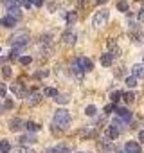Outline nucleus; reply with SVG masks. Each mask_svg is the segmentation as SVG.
I'll use <instances>...</instances> for the list:
<instances>
[{"label": "nucleus", "instance_id": "1", "mask_svg": "<svg viewBox=\"0 0 144 153\" xmlns=\"http://www.w3.org/2000/svg\"><path fill=\"white\" fill-rule=\"evenodd\" d=\"M54 124L61 126V128H67L70 124V114L65 110V108H59L56 114H54Z\"/></svg>", "mask_w": 144, "mask_h": 153}, {"label": "nucleus", "instance_id": "2", "mask_svg": "<svg viewBox=\"0 0 144 153\" xmlns=\"http://www.w3.org/2000/svg\"><path fill=\"white\" fill-rule=\"evenodd\" d=\"M11 43H13V49H20V47L29 43V34L27 33H18L11 38Z\"/></svg>", "mask_w": 144, "mask_h": 153}, {"label": "nucleus", "instance_id": "3", "mask_svg": "<svg viewBox=\"0 0 144 153\" xmlns=\"http://www.w3.org/2000/svg\"><path fill=\"white\" fill-rule=\"evenodd\" d=\"M106 20H108V9H101V11H97V13L94 15V27H101V25H105Z\"/></svg>", "mask_w": 144, "mask_h": 153}, {"label": "nucleus", "instance_id": "4", "mask_svg": "<svg viewBox=\"0 0 144 153\" xmlns=\"http://www.w3.org/2000/svg\"><path fill=\"white\" fill-rule=\"evenodd\" d=\"M61 40H63L67 45H74V43H76V33L72 31V29H68V31H65V33H63Z\"/></svg>", "mask_w": 144, "mask_h": 153}, {"label": "nucleus", "instance_id": "5", "mask_svg": "<svg viewBox=\"0 0 144 153\" xmlns=\"http://www.w3.org/2000/svg\"><path fill=\"white\" fill-rule=\"evenodd\" d=\"M97 149H99V151H114L115 146H114L108 139H105V140H99V142H97Z\"/></svg>", "mask_w": 144, "mask_h": 153}, {"label": "nucleus", "instance_id": "6", "mask_svg": "<svg viewBox=\"0 0 144 153\" xmlns=\"http://www.w3.org/2000/svg\"><path fill=\"white\" fill-rule=\"evenodd\" d=\"M124 153H140V146L133 140H128L124 144Z\"/></svg>", "mask_w": 144, "mask_h": 153}, {"label": "nucleus", "instance_id": "7", "mask_svg": "<svg viewBox=\"0 0 144 153\" xmlns=\"http://www.w3.org/2000/svg\"><path fill=\"white\" fill-rule=\"evenodd\" d=\"M24 126H25V124H24L22 119H11V121H9V130H11V131H20Z\"/></svg>", "mask_w": 144, "mask_h": 153}, {"label": "nucleus", "instance_id": "8", "mask_svg": "<svg viewBox=\"0 0 144 153\" xmlns=\"http://www.w3.org/2000/svg\"><path fill=\"white\" fill-rule=\"evenodd\" d=\"M76 61L79 63V67H81L85 72H90V70H92V61H90V59H87V58H78Z\"/></svg>", "mask_w": 144, "mask_h": 153}, {"label": "nucleus", "instance_id": "9", "mask_svg": "<svg viewBox=\"0 0 144 153\" xmlns=\"http://www.w3.org/2000/svg\"><path fill=\"white\" fill-rule=\"evenodd\" d=\"M131 76H135V78H144V65L137 63L131 67Z\"/></svg>", "mask_w": 144, "mask_h": 153}, {"label": "nucleus", "instance_id": "10", "mask_svg": "<svg viewBox=\"0 0 144 153\" xmlns=\"http://www.w3.org/2000/svg\"><path fill=\"white\" fill-rule=\"evenodd\" d=\"M0 25H4V27H7V29H11V27H15L16 25V20L13 18V16H4L2 20H0Z\"/></svg>", "mask_w": 144, "mask_h": 153}, {"label": "nucleus", "instance_id": "11", "mask_svg": "<svg viewBox=\"0 0 144 153\" xmlns=\"http://www.w3.org/2000/svg\"><path fill=\"white\" fill-rule=\"evenodd\" d=\"M106 137L112 139V140H115V139L119 137V128H117L115 124H114V126H108V128H106Z\"/></svg>", "mask_w": 144, "mask_h": 153}, {"label": "nucleus", "instance_id": "12", "mask_svg": "<svg viewBox=\"0 0 144 153\" xmlns=\"http://www.w3.org/2000/svg\"><path fill=\"white\" fill-rule=\"evenodd\" d=\"M11 90H13V94L15 96H20V97H24L27 92L24 90V87H22V83H13V87H11Z\"/></svg>", "mask_w": 144, "mask_h": 153}, {"label": "nucleus", "instance_id": "13", "mask_svg": "<svg viewBox=\"0 0 144 153\" xmlns=\"http://www.w3.org/2000/svg\"><path fill=\"white\" fill-rule=\"evenodd\" d=\"M117 115H119L121 119H124V121H130V119H131V112H130L128 108H117Z\"/></svg>", "mask_w": 144, "mask_h": 153}, {"label": "nucleus", "instance_id": "14", "mask_svg": "<svg viewBox=\"0 0 144 153\" xmlns=\"http://www.w3.org/2000/svg\"><path fill=\"white\" fill-rule=\"evenodd\" d=\"M25 4V0H6V6L7 9H15V7H20Z\"/></svg>", "mask_w": 144, "mask_h": 153}, {"label": "nucleus", "instance_id": "15", "mask_svg": "<svg viewBox=\"0 0 144 153\" xmlns=\"http://www.w3.org/2000/svg\"><path fill=\"white\" fill-rule=\"evenodd\" d=\"M112 61H114V56H112L110 52L101 56V65H103V67H110V65H112Z\"/></svg>", "mask_w": 144, "mask_h": 153}, {"label": "nucleus", "instance_id": "16", "mask_svg": "<svg viewBox=\"0 0 144 153\" xmlns=\"http://www.w3.org/2000/svg\"><path fill=\"white\" fill-rule=\"evenodd\" d=\"M72 72H74V74L78 76V78H81L85 70H83V68L79 67V63H78V61H74V63H72Z\"/></svg>", "mask_w": 144, "mask_h": 153}, {"label": "nucleus", "instance_id": "17", "mask_svg": "<svg viewBox=\"0 0 144 153\" xmlns=\"http://www.w3.org/2000/svg\"><path fill=\"white\" fill-rule=\"evenodd\" d=\"M27 99H29V105H38V103L42 101V94H36V92H34V94H31Z\"/></svg>", "mask_w": 144, "mask_h": 153}, {"label": "nucleus", "instance_id": "18", "mask_svg": "<svg viewBox=\"0 0 144 153\" xmlns=\"http://www.w3.org/2000/svg\"><path fill=\"white\" fill-rule=\"evenodd\" d=\"M0 151H2V153H9L11 151V144L7 140H0Z\"/></svg>", "mask_w": 144, "mask_h": 153}, {"label": "nucleus", "instance_id": "19", "mask_svg": "<svg viewBox=\"0 0 144 153\" xmlns=\"http://www.w3.org/2000/svg\"><path fill=\"white\" fill-rule=\"evenodd\" d=\"M121 97H122V92H119V90H114V92L110 94V99H112V103H114V105H115Z\"/></svg>", "mask_w": 144, "mask_h": 153}, {"label": "nucleus", "instance_id": "20", "mask_svg": "<svg viewBox=\"0 0 144 153\" xmlns=\"http://www.w3.org/2000/svg\"><path fill=\"white\" fill-rule=\"evenodd\" d=\"M25 128H27L29 131H38V130H40V124H36V123H33V121H27V123H25Z\"/></svg>", "mask_w": 144, "mask_h": 153}, {"label": "nucleus", "instance_id": "21", "mask_svg": "<svg viewBox=\"0 0 144 153\" xmlns=\"http://www.w3.org/2000/svg\"><path fill=\"white\" fill-rule=\"evenodd\" d=\"M43 96L56 97V96H59V94H58V90H56V88H50V87H49V88H43Z\"/></svg>", "mask_w": 144, "mask_h": 153}, {"label": "nucleus", "instance_id": "22", "mask_svg": "<svg viewBox=\"0 0 144 153\" xmlns=\"http://www.w3.org/2000/svg\"><path fill=\"white\" fill-rule=\"evenodd\" d=\"M9 11V16H13L15 20H18L20 18V7H15V9H7Z\"/></svg>", "mask_w": 144, "mask_h": 153}, {"label": "nucleus", "instance_id": "23", "mask_svg": "<svg viewBox=\"0 0 144 153\" xmlns=\"http://www.w3.org/2000/svg\"><path fill=\"white\" fill-rule=\"evenodd\" d=\"M54 153H70V149H68L67 146L59 144V146H56V148H54Z\"/></svg>", "mask_w": 144, "mask_h": 153}, {"label": "nucleus", "instance_id": "24", "mask_svg": "<svg viewBox=\"0 0 144 153\" xmlns=\"http://www.w3.org/2000/svg\"><path fill=\"white\" fill-rule=\"evenodd\" d=\"M126 85H128L130 88H133V87L137 85V78H135V76H130V78H126Z\"/></svg>", "mask_w": 144, "mask_h": 153}, {"label": "nucleus", "instance_id": "25", "mask_svg": "<svg viewBox=\"0 0 144 153\" xmlns=\"http://www.w3.org/2000/svg\"><path fill=\"white\" fill-rule=\"evenodd\" d=\"M122 97H124V101H126V103H133L135 94H133V92H126V94H122Z\"/></svg>", "mask_w": 144, "mask_h": 153}, {"label": "nucleus", "instance_id": "26", "mask_svg": "<svg viewBox=\"0 0 144 153\" xmlns=\"http://www.w3.org/2000/svg\"><path fill=\"white\" fill-rule=\"evenodd\" d=\"M20 142H22V144H31V142H34V137H33V135H24V137L20 139Z\"/></svg>", "mask_w": 144, "mask_h": 153}, {"label": "nucleus", "instance_id": "27", "mask_svg": "<svg viewBox=\"0 0 144 153\" xmlns=\"http://www.w3.org/2000/svg\"><path fill=\"white\" fill-rule=\"evenodd\" d=\"M76 18H78L76 11H72V13H68V15H67V22H68V24H74V22H76Z\"/></svg>", "mask_w": 144, "mask_h": 153}, {"label": "nucleus", "instance_id": "28", "mask_svg": "<svg viewBox=\"0 0 144 153\" xmlns=\"http://www.w3.org/2000/svg\"><path fill=\"white\" fill-rule=\"evenodd\" d=\"M96 112H97V110H96V106H94V105H88V106H87V110H85V114H87V115H90V117H92V115H96Z\"/></svg>", "mask_w": 144, "mask_h": 153}, {"label": "nucleus", "instance_id": "29", "mask_svg": "<svg viewBox=\"0 0 144 153\" xmlns=\"http://www.w3.org/2000/svg\"><path fill=\"white\" fill-rule=\"evenodd\" d=\"M117 7H119V11H128V2H124V0H121V2L117 4Z\"/></svg>", "mask_w": 144, "mask_h": 153}, {"label": "nucleus", "instance_id": "30", "mask_svg": "<svg viewBox=\"0 0 144 153\" xmlns=\"http://www.w3.org/2000/svg\"><path fill=\"white\" fill-rule=\"evenodd\" d=\"M114 110L117 112V106H115L114 103H112V105H106V106H105V114H112Z\"/></svg>", "mask_w": 144, "mask_h": 153}, {"label": "nucleus", "instance_id": "31", "mask_svg": "<svg viewBox=\"0 0 144 153\" xmlns=\"http://www.w3.org/2000/svg\"><path fill=\"white\" fill-rule=\"evenodd\" d=\"M54 99H56V103H63V105L68 103V97H67V96H56Z\"/></svg>", "mask_w": 144, "mask_h": 153}, {"label": "nucleus", "instance_id": "32", "mask_svg": "<svg viewBox=\"0 0 144 153\" xmlns=\"http://www.w3.org/2000/svg\"><path fill=\"white\" fill-rule=\"evenodd\" d=\"M18 58H20V56H18V49H13V51H11V54H9V59H13V61H15V59H18Z\"/></svg>", "mask_w": 144, "mask_h": 153}, {"label": "nucleus", "instance_id": "33", "mask_svg": "<svg viewBox=\"0 0 144 153\" xmlns=\"http://www.w3.org/2000/svg\"><path fill=\"white\" fill-rule=\"evenodd\" d=\"M31 61H33L31 56H22V58H20V63H22V65H29Z\"/></svg>", "mask_w": 144, "mask_h": 153}, {"label": "nucleus", "instance_id": "34", "mask_svg": "<svg viewBox=\"0 0 144 153\" xmlns=\"http://www.w3.org/2000/svg\"><path fill=\"white\" fill-rule=\"evenodd\" d=\"M2 68H4V70H2L4 76H6V78H9V76H11V68H9V67H2Z\"/></svg>", "mask_w": 144, "mask_h": 153}, {"label": "nucleus", "instance_id": "35", "mask_svg": "<svg viewBox=\"0 0 144 153\" xmlns=\"http://www.w3.org/2000/svg\"><path fill=\"white\" fill-rule=\"evenodd\" d=\"M6 92H7V88H6L2 83H0V97H4V96H6Z\"/></svg>", "mask_w": 144, "mask_h": 153}, {"label": "nucleus", "instance_id": "36", "mask_svg": "<svg viewBox=\"0 0 144 153\" xmlns=\"http://www.w3.org/2000/svg\"><path fill=\"white\" fill-rule=\"evenodd\" d=\"M119 52H121V51H119V47H114V49H112V52H110V54H112V56H114V58H117V56H119Z\"/></svg>", "mask_w": 144, "mask_h": 153}, {"label": "nucleus", "instance_id": "37", "mask_svg": "<svg viewBox=\"0 0 144 153\" xmlns=\"http://www.w3.org/2000/svg\"><path fill=\"white\" fill-rule=\"evenodd\" d=\"M31 4H33V6H36V7H40V6L43 4V0H31Z\"/></svg>", "mask_w": 144, "mask_h": 153}, {"label": "nucleus", "instance_id": "38", "mask_svg": "<svg viewBox=\"0 0 144 153\" xmlns=\"http://www.w3.org/2000/svg\"><path fill=\"white\" fill-rule=\"evenodd\" d=\"M139 20H140V22H144V7L139 11Z\"/></svg>", "mask_w": 144, "mask_h": 153}, {"label": "nucleus", "instance_id": "39", "mask_svg": "<svg viewBox=\"0 0 144 153\" xmlns=\"http://www.w3.org/2000/svg\"><path fill=\"white\" fill-rule=\"evenodd\" d=\"M4 108H13V101H6L4 103Z\"/></svg>", "mask_w": 144, "mask_h": 153}, {"label": "nucleus", "instance_id": "40", "mask_svg": "<svg viewBox=\"0 0 144 153\" xmlns=\"http://www.w3.org/2000/svg\"><path fill=\"white\" fill-rule=\"evenodd\" d=\"M139 140H140V142H144V130H142V131H139Z\"/></svg>", "mask_w": 144, "mask_h": 153}, {"label": "nucleus", "instance_id": "41", "mask_svg": "<svg viewBox=\"0 0 144 153\" xmlns=\"http://www.w3.org/2000/svg\"><path fill=\"white\" fill-rule=\"evenodd\" d=\"M24 6H25L27 9H31V7H33V4H31V0H25V4H24Z\"/></svg>", "mask_w": 144, "mask_h": 153}, {"label": "nucleus", "instance_id": "42", "mask_svg": "<svg viewBox=\"0 0 144 153\" xmlns=\"http://www.w3.org/2000/svg\"><path fill=\"white\" fill-rule=\"evenodd\" d=\"M114 45H115V42H114V38H110V40H108V47L114 49Z\"/></svg>", "mask_w": 144, "mask_h": 153}, {"label": "nucleus", "instance_id": "43", "mask_svg": "<svg viewBox=\"0 0 144 153\" xmlns=\"http://www.w3.org/2000/svg\"><path fill=\"white\" fill-rule=\"evenodd\" d=\"M96 2H97V4H106L108 0H96Z\"/></svg>", "mask_w": 144, "mask_h": 153}, {"label": "nucleus", "instance_id": "44", "mask_svg": "<svg viewBox=\"0 0 144 153\" xmlns=\"http://www.w3.org/2000/svg\"><path fill=\"white\" fill-rule=\"evenodd\" d=\"M47 153H54V148H50V149H47Z\"/></svg>", "mask_w": 144, "mask_h": 153}]
</instances>
